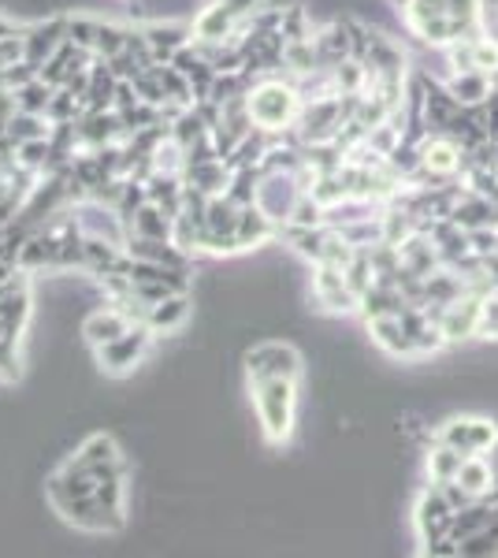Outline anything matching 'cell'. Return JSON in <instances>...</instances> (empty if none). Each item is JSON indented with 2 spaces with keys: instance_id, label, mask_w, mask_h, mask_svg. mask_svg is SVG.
<instances>
[{
  "instance_id": "e0dca14e",
  "label": "cell",
  "mask_w": 498,
  "mask_h": 558,
  "mask_svg": "<svg viewBox=\"0 0 498 558\" xmlns=\"http://www.w3.org/2000/svg\"><path fill=\"white\" fill-rule=\"evenodd\" d=\"M495 510H498V499H476V502H469V507H461L458 514H454V525H450V539L454 544H461V539H469L473 533H479L484 525H491V518H495Z\"/></svg>"
},
{
  "instance_id": "2e32d148",
  "label": "cell",
  "mask_w": 498,
  "mask_h": 558,
  "mask_svg": "<svg viewBox=\"0 0 498 558\" xmlns=\"http://www.w3.org/2000/svg\"><path fill=\"white\" fill-rule=\"evenodd\" d=\"M458 484L473 495V499H491L495 495V465L487 462V454H465L461 473H458Z\"/></svg>"
},
{
  "instance_id": "9c48e42d",
  "label": "cell",
  "mask_w": 498,
  "mask_h": 558,
  "mask_svg": "<svg viewBox=\"0 0 498 558\" xmlns=\"http://www.w3.org/2000/svg\"><path fill=\"white\" fill-rule=\"evenodd\" d=\"M302 197V186H297L294 172H260V186H257V205L265 209L276 223H287L294 213V202Z\"/></svg>"
},
{
  "instance_id": "ac0fdd59",
  "label": "cell",
  "mask_w": 498,
  "mask_h": 558,
  "mask_svg": "<svg viewBox=\"0 0 498 558\" xmlns=\"http://www.w3.org/2000/svg\"><path fill=\"white\" fill-rule=\"evenodd\" d=\"M461 462H465V454L454 451V447L436 444V439L428 444V481H432V484H450V481H458Z\"/></svg>"
},
{
  "instance_id": "4fadbf2b",
  "label": "cell",
  "mask_w": 498,
  "mask_h": 558,
  "mask_svg": "<svg viewBox=\"0 0 498 558\" xmlns=\"http://www.w3.org/2000/svg\"><path fill=\"white\" fill-rule=\"evenodd\" d=\"M279 228H283V223L271 220V216L260 209L257 202L242 205V213H239V250H253V246H265V242L279 239Z\"/></svg>"
},
{
  "instance_id": "3957f363",
  "label": "cell",
  "mask_w": 498,
  "mask_h": 558,
  "mask_svg": "<svg viewBox=\"0 0 498 558\" xmlns=\"http://www.w3.org/2000/svg\"><path fill=\"white\" fill-rule=\"evenodd\" d=\"M436 444L454 447L461 454H487L498 447V425L491 417H447L436 425Z\"/></svg>"
},
{
  "instance_id": "9a60e30c",
  "label": "cell",
  "mask_w": 498,
  "mask_h": 558,
  "mask_svg": "<svg viewBox=\"0 0 498 558\" xmlns=\"http://www.w3.org/2000/svg\"><path fill=\"white\" fill-rule=\"evenodd\" d=\"M442 83H447V89L450 94L458 97L461 101V108H476V105H484L487 97L495 94V78L487 75V71H450L447 78H442Z\"/></svg>"
},
{
  "instance_id": "7c38bea8",
  "label": "cell",
  "mask_w": 498,
  "mask_h": 558,
  "mask_svg": "<svg viewBox=\"0 0 498 558\" xmlns=\"http://www.w3.org/2000/svg\"><path fill=\"white\" fill-rule=\"evenodd\" d=\"M398 257H402V268L405 272H413V276H432V272H439L442 268V254H439V246L432 242V235H424V231H416V235H410L398 246Z\"/></svg>"
},
{
  "instance_id": "6da1fadb",
  "label": "cell",
  "mask_w": 498,
  "mask_h": 558,
  "mask_svg": "<svg viewBox=\"0 0 498 558\" xmlns=\"http://www.w3.org/2000/svg\"><path fill=\"white\" fill-rule=\"evenodd\" d=\"M302 94H297V83L287 71H271V75L253 78L246 89V108H250V120L257 131L265 134H287L294 131L297 116H302Z\"/></svg>"
},
{
  "instance_id": "ffe728a7",
  "label": "cell",
  "mask_w": 498,
  "mask_h": 558,
  "mask_svg": "<svg viewBox=\"0 0 498 558\" xmlns=\"http://www.w3.org/2000/svg\"><path fill=\"white\" fill-rule=\"evenodd\" d=\"M476 68L487 71V75L498 71V38H491V31L476 38Z\"/></svg>"
},
{
  "instance_id": "7a4b0ae2",
  "label": "cell",
  "mask_w": 498,
  "mask_h": 558,
  "mask_svg": "<svg viewBox=\"0 0 498 558\" xmlns=\"http://www.w3.org/2000/svg\"><path fill=\"white\" fill-rule=\"evenodd\" d=\"M297 384L291 376H265V380H250L253 410H257L260 432L271 447H283L294 436L297 417Z\"/></svg>"
},
{
  "instance_id": "277c9868",
  "label": "cell",
  "mask_w": 498,
  "mask_h": 558,
  "mask_svg": "<svg viewBox=\"0 0 498 558\" xmlns=\"http://www.w3.org/2000/svg\"><path fill=\"white\" fill-rule=\"evenodd\" d=\"M454 514H458V510L450 507L447 492H442L439 484H432V481H428V488L416 495V502H413V529H416V539H421L424 547H428V544H439L442 536H450Z\"/></svg>"
},
{
  "instance_id": "7402d4cb",
  "label": "cell",
  "mask_w": 498,
  "mask_h": 558,
  "mask_svg": "<svg viewBox=\"0 0 498 558\" xmlns=\"http://www.w3.org/2000/svg\"><path fill=\"white\" fill-rule=\"evenodd\" d=\"M484 272H487V283H491V291H498V250L484 257Z\"/></svg>"
},
{
  "instance_id": "52a82bcc",
  "label": "cell",
  "mask_w": 498,
  "mask_h": 558,
  "mask_svg": "<svg viewBox=\"0 0 498 558\" xmlns=\"http://www.w3.org/2000/svg\"><path fill=\"white\" fill-rule=\"evenodd\" d=\"M313 299L328 313H357L361 294L353 291L347 268L339 265H313Z\"/></svg>"
},
{
  "instance_id": "30bf717a",
  "label": "cell",
  "mask_w": 498,
  "mask_h": 558,
  "mask_svg": "<svg viewBox=\"0 0 498 558\" xmlns=\"http://www.w3.org/2000/svg\"><path fill=\"white\" fill-rule=\"evenodd\" d=\"M365 324H368L373 343L384 350L387 357H394V362H416V350H413L410 331H405V324H402V313H398V317H376Z\"/></svg>"
},
{
  "instance_id": "d6986e66",
  "label": "cell",
  "mask_w": 498,
  "mask_h": 558,
  "mask_svg": "<svg viewBox=\"0 0 498 558\" xmlns=\"http://www.w3.org/2000/svg\"><path fill=\"white\" fill-rule=\"evenodd\" d=\"M458 558H498V510L491 518V525H484L479 533L458 544Z\"/></svg>"
},
{
  "instance_id": "5b68a950",
  "label": "cell",
  "mask_w": 498,
  "mask_h": 558,
  "mask_svg": "<svg viewBox=\"0 0 498 558\" xmlns=\"http://www.w3.org/2000/svg\"><path fill=\"white\" fill-rule=\"evenodd\" d=\"M305 362L302 354L283 343V339H265V343L246 350V380H265V376H291V380H302Z\"/></svg>"
},
{
  "instance_id": "ba28073f",
  "label": "cell",
  "mask_w": 498,
  "mask_h": 558,
  "mask_svg": "<svg viewBox=\"0 0 498 558\" xmlns=\"http://www.w3.org/2000/svg\"><path fill=\"white\" fill-rule=\"evenodd\" d=\"M484 299L487 294H476V291H465L461 299H454L450 305H442V310H428L432 317L439 320L442 336H447V343H465V339H473L479 331V310H484Z\"/></svg>"
},
{
  "instance_id": "8fae6325",
  "label": "cell",
  "mask_w": 498,
  "mask_h": 558,
  "mask_svg": "<svg viewBox=\"0 0 498 558\" xmlns=\"http://www.w3.org/2000/svg\"><path fill=\"white\" fill-rule=\"evenodd\" d=\"M134 324L131 313L123 310V305H116V302H108L105 310H97V313H89V320L83 324V336H86V343L89 347H105V343H112L116 336H123L126 328Z\"/></svg>"
},
{
  "instance_id": "8992f818",
  "label": "cell",
  "mask_w": 498,
  "mask_h": 558,
  "mask_svg": "<svg viewBox=\"0 0 498 558\" xmlns=\"http://www.w3.org/2000/svg\"><path fill=\"white\" fill-rule=\"evenodd\" d=\"M149 343H153V328H149L146 320H134L131 328L123 331V336H116L112 343L97 347L94 354H97V362H101L105 373L123 376V373H131V368L142 362V357H146Z\"/></svg>"
},
{
  "instance_id": "44dd1931",
  "label": "cell",
  "mask_w": 498,
  "mask_h": 558,
  "mask_svg": "<svg viewBox=\"0 0 498 558\" xmlns=\"http://www.w3.org/2000/svg\"><path fill=\"white\" fill-rule=\"evenodd\" d=\"M484 339H498V291H491L484 299V310H479V331Z\"/></svg>"
},
{
  "instance_id": "5bb4252c",
  "label": "cell",
  "mask_w": 498,
  "mask_h": 558,
  "mask_svg": "<svg viewBox=\"0 0 498 558\" xmlns=\"http://www.w3.org/2000/svg\"><path fill=\"white\" fill-rule=\"evenodd\" d=\"M142 320H146L149 328H153V336H165V331H179L190 320V299H186V291L165 294L160 302H153Z\"/></svg>"
}]
</instances>
